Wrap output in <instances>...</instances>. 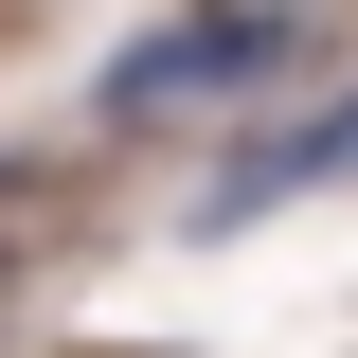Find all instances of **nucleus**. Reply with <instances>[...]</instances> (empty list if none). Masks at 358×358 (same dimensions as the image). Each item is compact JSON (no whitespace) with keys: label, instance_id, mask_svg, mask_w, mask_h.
Listing matches in <instances>:
<instances>
[{"label":"nucleus","instance_id":"obj_1","mask_svg":"<svg viewBox=\"0 0 358 358\" xmlns=\"http://www.w3.org/2000/svg\"><path fill=\"white\" fill-rule=\"evenodd\" d=\"M268 72H305V18H162V36H126L108 54V126H162V108H233V90H268Z\"/></svg>","mask_w":358,"mask_h":358},{"label":"nucleus","instance_id":"obj_2","mask_svg":"<svg viewBox=\"0 0 358 358\" xmlns=\"http://www.w3.org/2000/svg\"><path fill=\"white\" fill-rule=\"evenodd\" d=\"M322 179H358V90H341V108L251 126V143L215 162V197H197V233H251V215H287V197H322Z\"/></svg>","mask_w":358,"mask_h":358},{"label":"nucleus","instance_id":"obj_3","mask_svg":"<svg viewBox=\"0 0 358 358\" xmlns=\"http://www.w3.org/2000/svg\"><path fill=\"white\" fill-rule=\"evenodd\" d=\"M18 197H36V162H0V215H18Z\"/></svg>","mask_w":358,"mask_h":358}]
</instances>
